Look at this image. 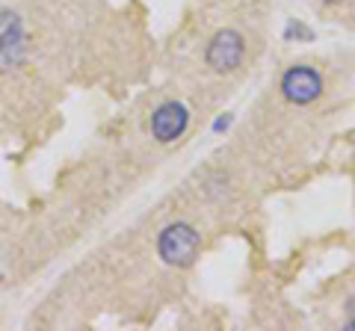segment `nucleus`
Instances as JSON below:
<instances>
[{
  "mask_svg": "<svg viewBox=\"0 0 355 331\" xmlns=\"http://www.w3.org/2000/svg\"><path fill=\"white\" fill-rule=\"evenodd\" d=\"M198 249H202V234L187 222H172L169 228H163V234L157 240V251L163 263L178 267V269L190 267L198 258Z\"/></svg>",
  "mask_w": 355,
  "mask_h": 331,
  "instance_id": "f257e3e1",
  "label": "nucleus"
},
{
  "mask_svg": "<svg viewBox=\"0 0 355 331\" xmlns=\"http://www.w3.org/2000/svg\"><path fill=\"white\" fill-rule=\"evenodd\" d=\"M282 95L296 107L314 104L323 95V77H320L317 69H311V65H293L282 77Z\"/></svg>",
  "mask_w": 355,
  "mask_h": 331,
  "instance_id": "f03ea898",
  "label": "nucleus"
},
{
  "mask_svg": "<svg viewBox=\"0 0 355 331\" xmlns=\"http://www.w3.org/2000/svg\"><path fill=\"white\" fill-rule=\"evenodd\" d=\"M243 53H246V42L237 30H219L207 45V65L214 69L216 74H225V71H234L237 65L243 62Z\"/></svg>",
  "mask_w": 355,
  "mask_h": 331,
  "instance_id": "7ed1b4c3",
  "label": "nucleus"
},
{
  "mask_svg": "<svg viewBox=\"0 0 355 331\" xmlns=\"http://www.w3.org/2000/svg\"><path fill=\"white\" fill-rule=\"evenodd\" d=\"M27 53V36L21 15L12 9H0V62L3 65H21Z\"/></svg>",
  "mask_w": 355,
  "mask_h": 331,
  "instance_id": "20e7f679",
  "label": "nucleus"
},
{
  "mask_svg": "<svg viewBox=\"0 0 355 331\" xmlns=\"http://www.w3.org/2000/svg\"><path fill=\"white\" fill-rule=\"evenodd\" d=\"M187 125H190V113H187V107L178 104V101L160 104L157 109H154V116H151V134H154L157 142L178 139L187 130Z\"/></svg>",
  "mask_w": 355,
  "mask_h": 331,
  "instance_id": "39448f33",
  "label": "nucleus"
},
{
  "mask_svg": "<svg viewBox=\"0 0 355 331\" xmlns=\"http://www.w3.org/2000/svg\"><path fill=\"white\" fill-rule=\"evenodd\" d=\"M284 36H287V39H293V36H296V39H314V33H311L308 27H302L299 21H291V27L284 30Z\"/></svg>",
  "mask_w": 355,
  "mask_h": 331,
  "instance_id": "423d86ee",
  "label": "nucleus"
},
{
  "mask_svg": "<svg viewBox=\"0 0 355 331\" xmlns=\"http://www.w3.org/2000/svg\"><path fill=\"white\" fill-rule=\"evenodd\" d=\"M231 121H234V118H231V113L219 116V118L214 121V130H216V134H222V130H228V127H231Z\"/></svg>",
  "mask_w": 355,
  "mask_h": 331,
  "instance_id": "0eeeda50",
  "label": "nucleus"
},
{
  "mask_svg": "<svg viewBox=\"0 0 355 331\" xmlns=\"http://www.w3.org/2000/svg\"><path fill=\"white\" fill-rule=\"evenodd\" d=\"M347 319H349V331H355V299H349L347 305Z\"/></svg>",
  "mask_w": 355,
  "mask_h": 331,
  "instance_id": "6e6552de",
  "label": "nucleus"
},
{
  "mask_svg": "<svg viewBox=\"0 0 355 331\" xmlns=\"http://www.w3.org/2000/svg\"><path fill=\"white\" fill-rule=\"evenodd\" d=\"M323 3H340V0H323Z\"/></svg>",
  "mask_w": 355,
  "mask_h": 331,
  "instance_id": "1a4fd4ad",
  "label": "nucleus"
}]
</instances>
